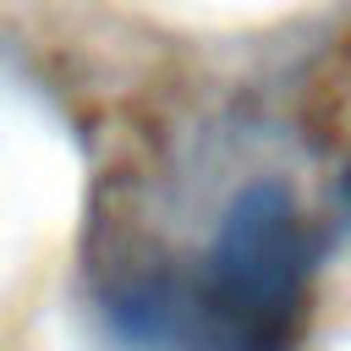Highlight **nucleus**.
Wrapping results in <instances>:
<instances>
[{"mask_svg":"<svg viewBox=\"0 0 351 351\" xmlns=\"http://www.w3.org/2000/svg\"><path fill=\"white\" fill-rule=\"evenodd\" d=\"M346 186H351V181H346Z\"/></svg>","mask_w":351,"mask_h":351,"instance_id":"2","label":"nucleus"},{"mask_svg":"<svg viewBox=\"0 0 351 351\" xmlns=\"http://www.w3.org/2000/svg\"><path fill=\"white\" fill-rule=\"evenodd\" d=\"M307 302V236L280 186H247L208 252L197 291H137L121 324L170 351H291Z\"/></svg>","mask_w":351,"mask_h":351,"instance_id":"1","label":"nucleus"}]
</instances>
